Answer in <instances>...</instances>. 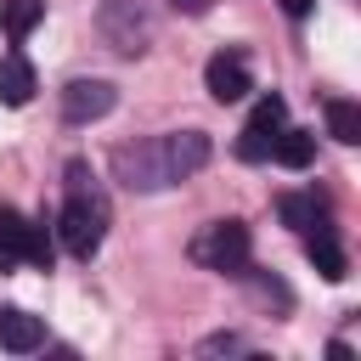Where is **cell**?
I'll use <instances>...</instances> for the list:
<instances>
[{"label": "cell", "mask_w": 361, "mask_h": 361, "mask_svg": "<svg viewBox=\"0 0 361 361\" xmlns=\"http://www.w3.org/2000/svg\"><path fill=\"white\" fill-rule=\"evenodd\" d=\"M209 158H214V141H209L203 130H169V135L118 147V152H113V175H118L130 192H164V186L186 180V175H197Z\"/></svg>", "instance_id": "6da1fadb"}, {"label": "cell", "mask_w": 361, "mask_h": 361, "mask_svg": "<svg viewBox=\"0 0 361 361\" xmlns=\"http://www.w3.org/2000/svg\"><path fill=\"white\" fill-rule=\"evenodd\" d=\"M107 237V192L96 186L90 164H68L62 169V209H56V243L73 259H90Z\"/></svg>", "instance_id": "7a4b0ae2"}, {"label": "cell", "mask_w": 361, "mask_h": 361, "mask_svg": "<svg viewBox=\"0 0 361 361\" xmlns=\"http://www.w3.org/2000/svg\"><path fill=\"white\" fill-rule=\"evenodd\" d=\"M186 254L203 265V271H220V276H237L248 259H254V231L243 220H209L192 231Z\"/></svg>", "instance_id": "3957f363"}, {"label": "cell", "mask_w": 361, "mask_h": 361, "mask_svg": "<svg viewBox=\"0 0 361 361\" xmlns=\"http://www.w3.org/2000/svg\"><path fill=\"white\" fill-rule=\"evenodd\" d=\"M51 259H56L51 231H45L39 220L17 214V209H0V271H11V265H39V271H51Z\"/></svg>", "instance_id": "277c9868"}, {"label": "cell", "mask_w": 361, "mask_h": 361, "mask_svg": "<svg viewBox=\"0 0 361 361\" xmlns=\"http://www.w3.org/2000/svg\"><path fill=\"white\" fill-rule=\"evenodd\" d=\"M102 39L118 51V56H141L152 45V11L147 0H102Z\"/></svg>", "instance_id": "5b68a950"}, {"label": "cell", "mask_w": 361, "mask_h": 361, "mask_svg": "<svg viewBox=\"0 0 361 361\" xmlns=\"http://www.w3.org/2000/svg\"><path fill=\"white\" fill-rule=\"evenodd\" d=\"M282 124H288V102H282L276 90L259 96L254 113H248V124L237 130V158H243V164H265V158H271V141H276Z\"/></svg>", "instance_id": "8992f818"}, {"label": "cell", "mask_w": 361, "mask_h": 361, "mask_svg": "<svg viewBox=\"0 0 361 361\" xmlns=\"http://www.w3.org/2000/svg\"><path fill=\"white\" fill-rule=\"evenodd\" d=\"M113 102H118V90L107 79H68L62 85V118L68 124H96L113 113Z\"/></svg>", "instance_id": "52a82bcc"}, {"label": "cell", "mask_w": 361, "mask_h": 361, "mask_svg": "<svg viewBox=\"0 0 361 361\" xmlns=\"http://www.w3.org/2000/svg\"><path fill=\"white\" fill-rule=\"evenodd\" d=\"M203 85L214 102H243L254 90V73H248V56L243 51H214L209 68H203Z\"/></svg>", "instance_id": "ba28073f"}, {"label": "cell", "mask_w": 361, "mask_h": 361, "mask_svg": "<svg viewBox=\"0 0 361 361\" xmlns=\"http://www.w3.org/2000/svg\"><path fill=\"white\" fill-rule=\"evenodd\" d=\"M305 254H310V265L327 276V282H344L350 276V259H344V248H338V237H333V226H327V214L305 231Z\"/></svg>", "instance_id": "9c48e42d"}, {"label": "cell", "mask_w": 361, "mask_h": 361, "mask_svg": "<svg viewBox=\"0 0 361 361\" xmlns=\"http://www.w3.org/2000/svg\"><path fill=\"white\" fill-rule=\"evenodd\" d=\"M34 90H39L34 62H28L23 51H6V56H0V102H6V107H28Z\"/></svg>", "instance_id": "30bf717a"}, {"label": "cell", "mask_w": 361, "mask_h": 361, "mask_svg": "<svg viewBox=\"0 0 361 361\" xmlns=\"http://www.w3.org/2000/svg\"><path fill=\"white\" fill-rule=\"evenodd\" d=\"M45 344V322L39 316H28V310H0V350L6 355H28V350H39Z\"/></svg>", "instance_id": "8fae6325"}, {"label": "cell", "mask_w": 361, "mask_h": 361, "mask_svg": "<svg viewBox=\"0 0 361 361\" xmlns=\"http://www.w3.org/2000/svg\"><path fill=\"white\" fill-rule=\"evenodd\" d=\"M271 158H276L282 169H305V164L316 158V135H310V130L282 124V130H276V141H271Z\"/></svg>", "instance_id": "7c38bea8"}, {"label": "cell", "mask_w": 361, "mask_h": 361, "mask_svg": "<svg viewBox=\"0 0 361 361\" xmlns=\"http://www.w3.org/2000/svg\"><path fill=\"white\" fill-rule=\"evenodd\" d=\"M322 113H327V135H333V141H344V147L361 141V107H355L350 96H327Z\"/></svg>", "instance_id": "4fadbf2b"}, {"label": "cell", "mask_w": 361, "mask_h": 361, "mask_svg": "<svg viewBox=\"0 0 361 361\" xmlns=\"http://www.w3.org/2000/svg\"><path fill=\"white\" fill-rule=\"evenodd\" d=\"M276 214H282V226L310 231V226L322 220V203H316V192H282V197H276Z\"/></svg>", "instance_id": "5bb4252c"}, {"label": "cell", "mask_w": 361, "mask_h": 361, "mask_svg": "<svg viewBox=\"0 0 361 361\" xmlns=\"http://www.w3.org/2000/svg\"><path fill=\"white\" fill-rule=\"evenodd\" d=\"M39 17H45V0H0V23L11 39H28L39 28Z\"/></svg>", "instance_id": "9a60e30c"}, {"label": "cell", "mask_w": 361, "mask_h": 361, "mask_svg": "<svg viewBox=\"0 0 361 361\" xmlns=\"http://www.w3.org/2000/svg\"><path fill=\"white\" fill-rule=\"evenodd\" d=\"M237 276L248 282V293H254L259 305H276V310H288V305H293V293H288V282H282V276H265V271H254V265H243Z\"/></svg>", "instance_id": "2e32d148"}, {"label": "cell", "mask_w": 361, "mask_h": 361, "mask_svg": "<svg viewBox=\"0 0 361 361\" xmlns=\"http://www.w3.org/2000/svg\"><path fill=\"white\" fill-rule=\"evenodd\" d=\"M282 11H288V17H293V23H305V17H310V11H316V0H282Z\"/></svg>", "instance_id": "e0dca14e"}, {"label": "cell", "mask_w": 361, "mask_h": 361, "mask_svg": "<svg viewBox=\"0 0 361 361\" xmlns=\"http://www.w3.org/2000/svg\"><path fill=\"white\" fill-rule=\"evenodd\" d=\"M169 6H175V11H186V17H203L214 0H169Z\"/></svg>", "instance_id": "ac0fdd59"}]
</instances>
